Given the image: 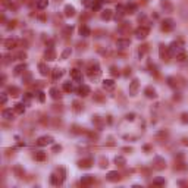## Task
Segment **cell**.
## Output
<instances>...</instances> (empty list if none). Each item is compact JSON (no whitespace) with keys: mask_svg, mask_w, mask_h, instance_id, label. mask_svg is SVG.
<instances>
[{"mask_svg":"<svg viewBox=\"0 0 188 188\" xmlns=\"http://www.w3.org/2000/svg\"><path fill=\"white\" fill-rule=\"evenodd\" d=\"M102 4H103V0H93L91 7H93V10H99L102 7Z\"/></svg>","mask_w":188,"mask_h":188,"instance_id":"26","label":"cell"},{"mask_svg":"<svg viewBox=\"0 0 188 188\" xmlns=\"http://www.w3.org/2000/svg\"><path fill=\"white\" fill-rule=\"evenodd\" d=\"M90 93H91V90H90V87L85 85V84H81V85L78 87V94H80L81 97H87Z\"/></svg>","mask_w":188,"mask_h":188,"instance_id":"8","label":"cell"},{"mask_svg":"<svg viewBox=\"0 0 188 188\" xmlns=\"http://www.w3.org/2000/svg\"><path fill=\"white\" fill-rule=\"evenodd\" d=\"M154 162L157 163V165H156V168H157V169H162V168H165V165H166V163H165V160H163L162 157H156V159H154Z\"/></svg>","mask_w":188,"mask_h":188,"instance_id":"28","label":"cell"},{"mask_svg":"<svg viewBox=\"0 0 188 188\" xmlns=\"http://www.w3.org/2000/svg\"><path fill=\"white\" fill-rule=\"evenodd\" d=\"M159 54H160V59H163V60H168L169 59V49L166 47V46H160L159 47Z\"/></svg>","mask_w":188,"mask_h":188,"instance_id":"7","label":"cell"},{"mask_svg":"<svg viewBox=\"0 0 188 188\" xmlns=\"http://www.w3.org/2000/svg\"><path fill=\"white\" fill-rule=\"evenodd\" d=\"M7 102V96H6V93H1V96H0V103L1 104H6Z\"/></svg>","mask_w":188,"mask_h":188,"instance_id":"39","label":"cell"},{"mask_svg":"<svg viewBox=\"0 0 188 188\" xmlns=\"http://www.w3.org/2000/svg\"><path fill=\"white\" fill-rule=\"evenodd\" d=\"M15 112V110H13ZM12 112V109H4L3 112H1V116L4 118V119H7V120H12L13 119V116H15V113Z\"/></svg>","mask_w":188,"mask_h":188,"instance_id":"12","label":"cell"},{"mask_svg":"<svg viewBox=\"0 0 188 188\" xmlns=\"http://www.w3.org/2000/svg\"><path fill=\"white\" fill-rule=\"evenodd\" d=\"M71 54H72V49H71V47H66L65 50L62 51V54H60V59H68Z\"/></svg>","mask_w":188,"mask_h":188,"instance_id":"29","label":"cell"},{"mask_svg":"<svg viewBox=\"0 0 188 188\" xmlns=\"http://www.w3.org/2000/svg\"><path fill=\"white\" fill-rule=\"evenodd\" d=\"M50 96L54 99V100L60 99V91H59V88H56V87H51V88H50Z\"/></svg>","mask_w":188,"mask_h":188,"instance_id":"21","label":"cell"},{"mask_svg":"<svg viewBox=\"0 0 188 188\" xmlns=\"http://www.w3.org/2000/svg\"><path fill=\"white\" fill-rule=\"evenodd\" d=\"M129 44H131V41H129L128 38H119V40L116 41V47L120 49V50H123V49L129 47Z\"/></svg>","mask_w":188,"mask_h":188,"instance_id":"6","label":"cell"},{"mask_svg":"<svg viewBox=\"0 0 188 188\" xmlns=\"http://www.w3.org/2000/svg\"><path fill=\"white\" fill-rule=\"evenodd\" d=\"M168 49H169V53H171L172 56H176L178 53L184 51V47H182V43H181V41H173V43H171V46H169Z\"/></svg>","mask_w":188,"mask_h":188,"instance_id":"1","label":"cell"},{"mask_svg":"<svg viewBox=\"0 0 188 188\" xmlns=\"http://www.w3.org/2000/svg\"><path fill=\"white\" fill-rule=\"evenodd\" d=\"M44 56H46V59H47V60H56V53H54V50H53L51 47H49V49L46 50Z\"/></svg>","mask_w":188,"mask_h":188,"instance_id":"17","label":"cell"},{"mask_svg":"<svg viewBox=\"0 0 188 188\" xmlns=\"http://www.w3.org/2000/svg\"><path fill=\"white\" fill-rule=\"evenodd\" d=\"M126 13H134L135 10H137V4L135 3H129V4H126Z\"/></svg>","mask_w":188,"mask_h":188,"instance_id":"27","label":"cell"},{"mask_svg":"<svg viewBox=\"0 0 188 188\" xmlns=\"http://www.w3.org/2000/svg\"><path fill=\"white\" fill-rule=\"evenodd\" d=\"M103 87H104L106 90H112V88L115 87V81H113V80H104V81H103Z\"/></svg>","mask_w":188,"mask_h":188,"instance_id":"23","label":"cell"},{"mask_svg":"<svg viewBox=\"0 0 188 188\" xmlns=\"http://www.w3.org/2000/svg\"><path fill=\"white\" fill-rule=\"evenodd\" d=\"M62 77H63V71H62V69H54V71H53V80H54V81H57V80H59V78H62Z\"/></svg>","mask_w":188,"mask_h":188,"instance_id":"25","label":"cell"},{"mask_svg":"<svg viewBox=\"0 0 188 188\" xmlns=\"http://www.w3.org/2000/svg\"><path fill=\"white\" fill-rule=\"evenodd\" d=\"M62 150V146H53V152L54 153H57V152H60Z\"/></svg>","mask_w":188,"mask_h":188,"instance_id":"44","label":"cell"},{"mask_svg":"<svg viewBox=\"0 0 188 188\" xmlns=\"http://www.w3.org/2000/svg\"><path fill=\"white\" fill-rule=\"evenodd\" d=\"M175 57H176V60H178V62H185V60L188 59L187 54H185V51H181V53H178Z\"/></svg>","mask_w":188,"mask_h":188,"instance_id":"30","label":"cell"},{"mask_svg":"<svg viewBox=\"0 0 188 188\" xmlns=\"http://www.w3.org/2000/svg\"><path fill=\"white\" fill-rule=\"evenodd\" d=\"M74 15H75V7L72 4H66L65 6V16L71 18V16H74Z\"/></svg>","mask_w":188,"mask_h":188,"instance_id":"18","label":"cell"},{"mask_svg":"<svg viewBox=\"0 0 188 188\" xmlns=\"http://www.w3.org/2000/svg\"><path fill=\"white\" fill-rule=\"evenodd\" d=\"M13 110H15V113H18V115H24V112H25V104H24V103H16V104L13 106Z\"/></svg>","mask_w":188,"mask_h":188,"instance_id":"14","label":"cell"},{"mask_svg":"<svg viewBox=\"0 0 188 188\" xmlns=\"http://www.w3.org/2000/svg\"><path fill=\"white\" fill-rule=\"evenodd\" d=\"M4 46H6V49L10 50V49H13V47L16 46V41H15V40H6V41H4Z\"/></svg>","mask_w":188,"mask_h":188,"instance_id":"33","label":"cell"},{"mask_svg":"<svg viewBox=\"0 0 188 188\" xmlns=\"http://www.w3.org/2000/svg\"><path fill=\"white\" fill-rule=\"evenodd\" d=\"M110 18H112V10L106 9V10H103V12H102V19H104V21H109Z\"/></svg>","mask_w":188,"mask_h":188,"instance_id":"31","label":"cell"},{"mask_svg":"<svg viewBox=\"0 0 188 188\" xmlns=\"http://www.w3.org/2000/svg\"><path fill=\"white\" fill-rule=\"evenodd\" d=\"M165 184H166L165 178H156V179H153V185H157V187H162V185H165Z\"/></svg>","mask_w":188,"mask_h":188,"instance_id":"32","label":"cell"},{"mask_svg":"<svg viewBox=\"0 0 188 188\" xmlns=\"http://www.w3.org/2000/svg\"><path fill=\"white\" fill-rule=\"evenodd\" d=\"M149 27H138L137 30H135V37L140 38V40H144L147 35H149Z\"/></svg>","mask_w":188,"mask_h":188,"instance_id":"4","label":"cell"},{"mask_svg":"<svg viewBox=\"0 0 188 188\" xmlns=\"http://www.w3.org/2000/svg\"><path fill=\"white\" fill-rule=\"evenodd\" d=\"M63 181H65V179H63L62 176L59 178L56 173H51L50 175V182L53 184V185H60V184H63Z\"/></svg>","mask_w":188,"mask_h":188,"instance_id":"11","label":"cell"},{"mask_svg":"<svg viewBox=\"0 0 188 188\" xmlns=\"http://www.w3.org/2000/svg\"><path fill=\"white\" fill-rule=\"evenodd\" d=\"M65 33H72V27H68V28L65 30Z\"/></svg>","mask_w":188,"mask_h":188,"instance_id":"47","label":"cell"},{"mask_svg":"<svg viewBox=\"0 0 188 188\" xmlns=\"http://www.w3.org/2000/svg\"><path fill=\"white\" fill-rule=\"evenodd\" d=\"M175 28V21L171 19V18H166V19H163L162 21V30L163 31H166V33H169Z\"/></svg>","mask_w":188,"mask_h":188,"instance_id":"3","label":"cell"},{"mask_svg":"<svg viewBox=\"0 0 188 188\" xmlns=\"http://www.w3.org/2000/svg\"><path fill=\"white\" fill-rule=\"evenodd\" d=\"M144 94H146V97H149V99H156V90H154L153 87H147L146 90H144Z\"/></svg>","mask_w":188,"mask_h":188,"instance_id":"13","label":"cell"},{"mask_svg":"<svg viewBox=\"0 0 188 188\" xmlns=\"http://www.w3.org/2000/svg\"><path fill=\"white\" fill-rule=\"evenodd\" d=\"M165 6H166V7H168V10H171V9H172L171 3H169V1H168V0H163V1H162V7H165Z\"/></svg>","mask_w":188,"mask_h":188,"instance_id":"40","label":"cell"},{"mask_svg":"<svg viewBox=\"0 0 188 188\" xmlns=\"http://www.w3.org/2000/svg\"><path fill=\"white\" fill-rule=\"evenodd\" d=\"M125 118H126V120H134L135 119V115H134V113H128Z\"/></svg>","mask_w":188,"mask_h":188,"instance_id":"43","label":"cell"},{"mask_svg":"<svg viewBox=\"0 0 188 188\" xmlns=\"http://www.w3.org/2000/svg\"><path fill=\"white\" fill-rule=\"evenodd\" d=\"M115 163H116V165H120V166H123V165L126 163V160H125V157H122V156H116V157H115Z\"/></svg>","mask_w":188,"mask_h":188,"instance_id":"34","label":"cell"},{"mask_svg":"<svg viewBox=\"0 0 188 188\" xmlns=\"http://www.w3.org/2000/svg\"><path fill=\"white\" fill-rule=\"evenodd\" d=\"M71 77H72V80L77 81V82H80V81L82 80L81 71H78V69H71Z\"/></svg>","mask_w":188,"mask_h":188,"instance_id":"10","label":"cell"},{"mask_svg":"<svg viewBox=\"0 0 188 188\" xmlns=\"http://www.w3.org/2000/svg\"><path fill=\"white\" fill-rule=\"evenodd\" d=\"M91 165H93V159H84V160H80L78 162V166L80 168H91Z\"/></svg>","mask_w":188,"mask_h":188,"instance_id":"15","label":"cell"},{"mask_svg":"<svg viewBox=\"0 0 188 188\" xmlns=\"http://www.w3.org/2000/svg\"><path fill=\"white\" fill-rule=\"evenodd\" d=\"M34 157L37 162H44V160H46V153H44V152H35Z\"/></svg>","mask_w":188,"mask_h":188,"instance_id":"24","label":"cell"},{"mask_svg":"<svg viewBox=\"0 0 188 188\" xmlns=\"http://www.w3.org/2000/svg\"><path fill=\"white\" fill-rule=\"evenodd\" d=\"M82 3H84V6H90V0H82Z\"/></svg>","mask_w":188,"mask_h":188,"instance_id":"46","label":"cell"},{"mask_svg":"<svg viewBox=\"0 0 188 188\" xmlns=\"http://www.w3.org/2000/svg\"><path fill=\"white\" fill-rule=\"evenodd\" d=\"M138 88H140V81L135 78V80H132V81L129 82V96H132V97L137 96Z\"/></svg>","mask_w":188,"mask_h":188,"instance_id":"5","label":"cell"},{"mask_svg":"<svg viewBox=\"0 0 188 188\" xmlns=\"http://www.w3.org/2000/svg\"><path fill=\"white\" fill-rule=\"evenodd\" d=\"M110 74H112L113 77H118V75H119V71L115 68V66H112V68H110Z\"/></svg>","mask_w":188,"mask_h":188,"instance_id":"41","label":"cell"},{"mask_svg":"<svg viewBox=\"0 0 188 188\" xmlns=\"http://www.w3.org/2000/svg\"><path fill=\"white\" fill-rule=\"evenodd\" d=\"M38 71H40V74H41L43 77H46V75L50 72V69L47 68L46 63H38Z\"/></svg>","mask_w":188,"mask_h":188,"instance_id":"20","label":"cell"},{"mask_svg":"<svg viewBox=\"0 0 188 188\" xmlns=\"http://www.w3.org/2000/svg\"><path fill=\"white\" fill-rule=\"evenodd\" d=\"M106 178H107V181H110V182H116V181H119L120 175L116 171H112L106 175Z\"/></svg>","mask_w":188,"mask_h":188,"instance_id":"9","label":"cell"},{"mask_svg":"<svg viewBox=\"0 0 188 188\" xmlns=\"http://www.w3.org/2000/svg\"><path fill=\"white\" fill-rule=\"evenodd\" d=\"M94 182V178L91 176V175H84L82 178H81V184L82 185H91Z\"/></svg>","mask_w":188,"mask_h":188,"instance_id":"16","label":"cell"},{"mask_svg":"<svg viewBox=\"0 0 188 188\" xmlns=\"http://www.w3.org/2000/svg\"><path fill=\"white\" fill-rule=\"evenodd\" d=\"M80 35H81V37H90V35H91V30H90V27L82 25V27L80 28Z\"/></svg>","mask_w":188,"mask_h":188,"instance_id":"19","label":"cell"},{"mask_svg":"<svg viewBox=\"0 0 188 188\" xmlns=\"http://www.w3.org/2000/svg\"><path fill=\"white\" fill-rule=\"evenodd\" d=\"M63 90H65L66 93H71V91L74 90V87H72L71 82H65V84H63Z\"/></svg>","mask_w":188,"mask_h":188,"instance_id":"38","label":"cell"},{"mask_svg":"<svg viewBox=\"0 0 188 188\" xmlns=\"http://www.w3.org/2000/svg\"><path fill=\"white\" fill-rule=\"evenodd\" d=\"M16 57H18V60H24V59L27 57V54H25V53H18Z\"/></svg>","mask_w":188,"mask_h":188,"instance_id":"42","label":"cell"},{"mask_svg":"<svg viewBox=\"0 0 188 188\" xmlns=\"http://www.w3.org/2000/svg\"><path fill=\"white\" fill-rule=\"evenodd\" d=\"M49 6V0H38L37 1V9L38 10H43V9H46Z\"/></svg>","mask_w":188,"mask_h":188,"instance_id":"22","label":"cell"},{"mask_svg":"<svg viewBox=\"0 0 188 188\" xmlns=\"http://www.w3.org/2000/svg\"><path fill=\"white\" fill-rule=\"evenodd\" d=\"M27 69V65L25 63H21V65H18L16 68H15V75H19L22 71H25Z\"/></svg>","mask_w":188,"mask_h":188,"instance_id":"35","label":"cell"},{"mask_svg":"<svg viewBox=\"0 0 188 188\" xmlns=\"http://www.w3.org/2000/svg\"><path fill=\"white\" fill-rule=\"evenodd\" d=\"M53 137L51 135H43V137L37 138V141H35V144L37 146H40V147H46V146H50L53 144Z\"/></svg>","mask_w":188,"mask_h":188,"instance_id":"2","label":"cell"},{"mask_svg":"<svg viewBox=\"0 0 188 188\" xmlns=\"http://www.w3.org/2000/svg\"><path fill=\"white\" fill-rule=\"evenodd\" d=\"M35 94H37V99H38V102L43 103L44 100H46V97H44V93H43V91H37Z\"/></svg>","mask_w":188,"mask_h":188,"instance_id":"37","label":"cell"},{"mask_svg":"<svg viewBox=\"0 0 188 188\" xmlns=\"http://www.w3.org/2000/svg\"><path fill=\"white\" fill-rule=\"evenodd\" d=\"M125 10H126V9H125L123 6H120V4H119V6H118V7H116V12H118V15H119V16H123V15L126 13Z\"/></svg>","mask_w":188,"mask_h":188,"instance_id":"36","label":"cell"},{"mask_svg":"<svg viewBox=\"0 0 188 188\" xmlns=\"http://www.w3.org/2000/svg\"><path fill=\"white\" fill-rule=\"evenodd\" d=\"M182 122H184V123H187V122H188V115H187V113H184V115H182Z\"/></svg>","mask_w":188,"mask_h":188,"instance_id":"45","label":"cell"}]
</instances>
